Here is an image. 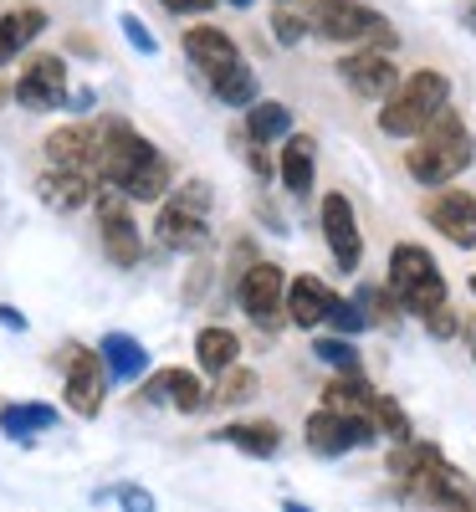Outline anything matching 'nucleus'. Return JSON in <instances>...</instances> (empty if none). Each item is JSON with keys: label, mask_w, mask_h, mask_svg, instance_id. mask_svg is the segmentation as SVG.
Here are the masks:
<instances>
[{"label": "nucleus", "mask_w": 476, "mask_h": 512, "mask_svg": "<svg viewBox=\"0 0 476 512\" xmlns=\"http://www.w3.org/2000/svg\"><path fill=\"white\" fill-rule=\"evenodd\" d=\"M471 159H476V139H471L466 118L456 108H441L436 118H430L425 134L410 139L405 175L415 185H425V190H441V185H451L461 175V169H471Z\"/></svg>", "instance_id": "1"}, {"label": "nucleus", "mask_w": 476, "mask_h": 512, "mask_svg": "<svg viewBox=\"0 0 476 512\" xmlns=\"http://www.w3.org/2000/svg\"><path fill=\"white\" fill-rule=\"evenodd\" d=\"M441 108H451V77L441 67H415L379 103V134L384 139H420Z\"/></svg>", "instance_id": "2"}, {"label": "nucleus", "mask_w": 476, "mask_h": 512, "mask_svg": "<svg viewBox=\"0 0 476 512\" xmlns=\"http://www.w3.org/2000/svg\"><path fill=\"white\" fill-rule=\"evenodd\" d=\"M308 26L323 36V41H338V47H400L395 26H389L384 11L364 6V0H313L308 11Z\"/></svg>", "instance_id": "3"}, {"label": "nucleus", "mask_w": 476, "mask_h": 512, "mask_svg": "<svg viewBox=\"0 0 476 512\" xmlns=\"http://www.w3.org/2000/svg\"><path fill=\"white\" fill-rule=\"evenodd\" d=\"M389 297H395L405 313H415V318L436 313L446 303V277H441L436 256H430L425 246L400 241L395 251H389Z\"/></svg>", "instance_id": "4"}, {"label": "nucleus", "mask_w": 476, "mask_h": 512, "mask_svg": "<svg viewBox=\"0 0 476 512\" xmlns=\"http://www.w3.org/2000/svg\"><path fill=\"white\" fill-rule=\"evenodd\" d=\"M154 236L169 251H200L210 241V185L205 180H185L159 200L154 216Z\"/></svg>", "instance_id": "5"}, {"label": "nucleus", "mask_w": 476, "mask_h": 512, "mask_svg": "<svg viewBox=\"0 0 476 512\" xmlns=\"http://www.w3.org/2000/svg\"><path fill=\"white\" fill-rule=\"evenodd\" d=\"M154 154L159 149L128 118H98V185L123 190L128 180L139 175V164L154 159Z\"/></svg>", "instance_id": "6"}, {"label": "nucleus", "mask_w": 476, "mask_h": 512, "mask_svg": "<svg viewBox=\"0 0 476 512\" xmlns=\"http://www.w3.org/2000/svg\"><path fill=\"white\" fill-rule=\"evenodd\" d=\"M93 210H98V236H103V256L113 267H139L144 262V231L134 221V200L113 185H98L93 195Z\"/></svg>", "instance_id": "7"}, {"label": "nucleus", "mask_w": 476, "mask_h": 512, "mask_svg": "<svg viewBox=\"0 0 476 512\" xmlns=\"http://www.w3.org/2000/svg\"><path fill=\"white\" fill-rule=\"evenodd\" d=\"M57 364L67 374V384H62L67 410L77 420H98L103 415V400H108V364H103V354L98 349H82V344H67Z\"/></svg>", "instance_id": "8"}, {"label": "nucleus", "mask_w": 476, "mask_h": 512, "mask_svg": "<svg viewBox=\"0 0 476 512\" xmlns=\"http://www.w3.org/2000/svg\"><path fill=\"white\" fill-rule=\"evenodd\" d=\"M287 272L277 262H251L241 277H236V303L241 313L256 323V328H282V313H287Z\"/></svg>", "instance_id": "9"}, {"label": "nucleus", "mask_w": 476, "mask_h": 512, "mask_svg": "<svg viewBox=\"0 0 476 512\" xmlns=\"http://www.w3.org/2000/svg\"><path fill=\"white\" fill-rule=\"evenodd\" d=\"M318 226H323V241L333 251V267L338 272H359L364 267V226H359V210L343 190H328L323 205H318Z\"/></svg>", "instance_id": "10"}, {"label": "nucleus", "mask_w": 476, "mask_h": 512, "mask_svg": "<svg viewBox=\"0 0 476 512\" xmlns=\"http://www.w3.org/2000/svg\"><path fill=\"white\" fill-rule=\"evenodd\" d=\"M302 436H308V451L313 456H343V451H364L379 441V425L364 420V415H338V410H313L302 420Z\"/></svg>", "instance_id": "11"}, {"label": "nucleus", "mask_w": 476, "mask_h": 512, "mask_svg": "<svg viewBox=\"0 0 476 512\" xmlns=\"http://www.w3.org/2000/svg\"><path fill=\"white\" fill-rule=\"evenodd\" d=\"M72 98V82H67V57L57 52H36L26 57V67L16 72V103L31 113H57Z\"/></svg>", "instance_id": "12"}, {"label": "nucleus", "mask_w": 476, "mask_h": 512, "mask_svg": "<svg viewBox=\"0 0 476 512\" xmlns=\"http://www.w3.org/2000/svg\"><path fill=\"white\" fill-rule=\"evenodd\" d=\"M333 72L343 77V88H349L354 98H364V103H384L389 93L400 88V77H405L395 67V57L379 52V47H354L349 57H338Z\"/></svg>", "instance_id": "13"}, {"label": "nucleus", "mask_w": 476, "mask_h": 512, "mask_svg": "<svg viewBox=\"0 0 476 512\" xmlns=\"http://www.w3.org/2000/svg\"><path fill=\"white\" fill-rule=\"evenodd\" d=\"M420 216L436 226L451 246H461V251L476 246V195H471V190H461V185L430 190V200L420 205Z\"/></svg>", "instance_id": "14"}, {"label": "nucleus", "mask_w": 476, "mask_h": 512, "mask_svg": "<svg viewBox=\"0 0 476 512\" xmlns=\"http://www.w3.org/2000/svg\"><path fill=\"white\" fill-rule=\"evenodd\" d=\"M36 195L47 210H57V216H72V210L93 205L98 195V175H88V169H41L36 175Z\"/></svg>", "instance_id": "15"}, {"label": "nucleus", "mask_w": 476, "mask_h": 512, "mask_svg": "<svg viewBox=\"0 0 476 512\" xmlns=\"http://www.w3.org/2000/svg\"><path fill=\"white\" fill-rule=\"evenodd\" d=\"M185 57H190V67L210 82L215 72H226V67L241 62V47H236V36H231V31L210 26V21H195V26L185 31Z\"/></svg>", "instance_id": "16"}, {"label": "nucleus", "mask_w": 476, "mask_h": 512, "mask_svg": "<svg viewBox=\"0 0 476 512\" xmlns=\"http://www.w3.org/2000/svg\"><path fill=\"white\" fill-rule=\"evenodd\" d=\"M139 400H144V405H175L180 415H195V410L210 405L205 384H200L190 369H159V374H149V379L139 384Z\"/></svg>", "instance_id": "17"}, {"label": "nucleus", "mask_w": 476, "mask_h": 512, "mask_svg": "<svg viewBox=\"0 0 476 512\" xmlns=\"http://www.w3.org/2000/svg\"><path fill=\"white\" fill-rule=\"evenodd\" d=\"M41 154H47V164H57V169H88V175H98V123L52 128Z\"/></svg>", "instance_id": "18"}, {"label": "nucleus", "mask_w": 476, "mask_h": 512, "mask_svg": "<svg viewBox=\"0 0 476 512\" xmlns=\"http://www.w3.org/2000/svg\"><path fill=\"white\" fill-rule=\"evenodd\" d=\"M333 303H338V292L323 277H313V272H302V277L287 282V323H297V328H308V333L323 328Z\"/></svg>", "instance_id": "19"}, {"label": "nucleus", "mask_w": 476, "mask_h": 512, "mask_svg": "<svg viewBox=\"0 0 476 512\" xmlns=\"http://www.w3.org/2000/svg\"><path fill=\"white\" fill-rule=\"evenodd\" d=\"M277 180L287 185V195H313V180H318V144H313V134H287L282 139Z\"/></svg>", "instance_id": "20"}, {"label": "nucleus", "mask_w": 476, "mask_h": 512, "mask_svg": "<svg viewBox=\"0 0 476 512\" xmlns=\"http://www.w3.org/2000/svg\"><path fill=\"white\" fill-rule=\"evenodd\" d=\"M215 441H226V446H236L256 461H272L282 451V425L277 420H231V425L215 431Z\"/></svg>", "instance_id": "21"}, {"label": "nucleus", "mask_w": 476, "mask_h": 512, "mask_svg": "<svg viewBox=\"0 0 476 512\" xmlns=\"http://www.w3.org/2000/svg\"><path fill=\"white\" fill-rule=\"evenodd\" d=\"M98 354L108 364V379H123V384L144 379V369H149V349L139 344L134 333H103L98 338Z\"/></svg>", "instance_id": "22"}, {"label": "nucleus", "mask_w": 476, "mask_h": 512, "mask_svg": "<svg viewBox=\"0 0 476 512\" xmlns=\"http://www.w3.org/2000/svg\"><path fill=\"white\" fill-rule=\"evenodd\" d=\"M41 31H47V11H41V6H16V11H6V16H0V62H16Z\"/></svg>", "instance_id": "23"}, {"label": "nucleus", "mask_w": 476, "mask_h": 512, "mask_svg": "<svg viewBox=\"0 0 476 512\" xmlns=\"http://www.w3.org/2000/svg\"><path fill=\"white\" fill-rule=\"evenodd\" d=\"M323 405H328V410H338V415H364V420H374L379 390H374V384H369L364 374H338V379H328Z\"/></svg>", "instance_id": "24"}, {"label": "nucleus", "mask_w": 476, "mask_h": 512, "mask_svg": "<svg viewBox=\"0 0 476 512\" xmlns=\"http://www.w3.org/2000/svg\"><path fill=\"white\" fill-rule=\"evenodd\" d=\"M57 410L52 405H36V400H16V405H6L0 410V431H6L11 441H21V446H31L41 431H57Z\"/></svg>", "instance_id": "25"}, {"label": "nucleus", "mask_w": 476, "mask_h": 512, "mask_svg": "<svg viewBox=\"0 0 476 512\" xmlns=\"http://www.w3.org/2000/svg\"><path fill=\"white\" fill-rule=\"evenodd\" d=\"M287 134H292V108H287V103L256 98V103L246 108V139H251V144H277V139H287Z\"/></svg>", "instance_id": "26"}, {"label": "nucleus", "mask_w": 476, "mask_h": 512, "mask_svg": "<svg viewBox=\"0 0 476 512\" xmlns=\"http://www.w3.org/2000/svg\"><path fill=\"white\" fill-rule=\"evenodd\" d=\"M195 359L205 374H226L231 364H241V338L231 328H200L195 333Z\"/></svg>", "instance_id": "27"}, {"label": "nucleus", "mask_w": 476, "mask_h": 512, "mask_svg": "<svg viewBox=\"0 0 476 512\" xmlns=\"http://www.w3.org/2000/svg\"><path fill=\"white\" fill-rule=\"evenodd\" d=\"M210 93H215V103H226V108H251L256 98H262V82H256V72L246 62H236V67L210 77Z\"/></svg>", "instance_id": "28"}, {"label": "nucleus", "mask_w": 476, "mask_h": 512, "mask_svg": "<svg viewBox=\"0 0 476 512\" xmlns=\"http://www.w3.org/2000/svg\"><path fill=\"white\" fill-rule=\"evenodd\" d=\"M256 395V374L246 369V364H231L226 374H215V405H246Z\"/></svg>", "instance_id": "29"}, {"label": "nucleus", "mask_w": 476, "mask_h": 512, "mask_svg": "<svg viewBox=\"0 0 476 512\" xmlns=\"http://www.w3.org/2000/svg\"><path fill=\"white\" fill-rule=\"evenodd\" d=\"M313 354H318L323 364H333L338 374H364L359 349L349 344V338H313Z\"/></svg>", "instance_id": "30"}, {"label": "nucleus", "mask_w": 476, "mask_h": 512, "mask_svg": "<svg viewBox=\"0 0 476 512\" xmlns=\"http://www.w3.org/2000/svg\"><path fill=\"white\" fill-rule=\"evenodd\" d=\"M369 323H374V318H369V308H364V303H349V297H338L323 328H333V333H343V338H349V333L359 338V333H364Z\"/></svg>", "instance_id": "31"}, {"label": "nucleus", "mask_w": 476, "mask_h": 512, "mask_svg": "<svg viewBox=\"0 0 476 512\" xmlns=\"http://www.w3.org/2000/svg\"><path fill=\"white\" fill-rule=\"evenodd\" d=\"M374 425H379V436H389V441H410L415 431H410V415L389 400V395H379V405H374Z\"/></svg>", "instance_id": "32"}, {"label": "nucleus", "mask_w": 476, "mask_h": 512, "mask_svg": "<svg viewBox=\"0 0 476 512\" xmlns=\"http://www.w3.org/2000/svg\"><path fill=\"white\" fill-rule=\"evenodd\" d=\"M313 26H308V16H297V11H287V6H277L272 11V36L282 41V47H297L302 36H308Z\"/></svg>", "instance_id": "33"}, {"label": "nucleus", "mask_w": 476, "mask_h": 512, "mask_svg": "<svg viewBox=\"0 0 476 512\" xmlns=\"http://www.w3.org/2000/svg\"><path fill=\"white\" fill-rule=\"evenodd\" d=\"M118 26H123V36H128V47H134V52H144V57H154L159 52V41H154V31L134 16V11H123L118 16Z\"/></svg>", "instance_id": "34"}, {"label": "nucleus", "mask_w": 476, "mask_h": 512, "mask_svg": "<svg viewBox=\"0 0 476 512\" xmlns=\"http://www.w3.org/2000/svg\"><path fill=\"white\" fill-rule=\"evenodd\" d=\"M425 328H430V338H456L461 333V323H456V313L441 303L436 313H425Z\"/></svg>", "instance_id": "35"}, {"label": "nucleus", "mask_w": 476, "mask_h": 512, "mask_svg": "<svg viewBox=\"0 0 476 512\" xmlns=\"http://www.w3.org/2000/svg\"><path fill=\"white\" fill-rule=\"evenodd\" d=\"M118 507H123V512H154V497H149L144 487H134V482H123V487H118Z\"/></svg>", "instance_id": "36"}, {"label": "nucleus", "mask_w": 476, "mask_h": 512, "mask_svg": "<svg viewBox=\"0 0 476 512\" xmlns=\"http://www.w3.org/2000/svg\"><path fill=\"white\" fill-rule=\"evenodd\" d=\"M246 164H251V175H262V180L277 175V159L267 154V144H251V149H246Z\"/></svg>", "instance_id": "37"}, {"label": "nucleus", "mask_w": 476, "mask_h": 512, "mask_svg": "<svg viewBox=\"0 0 476 512\" xmlns=\"http://www.w3.org/2000/svg\"><path fill=\"white\" fill-rule=\"evenodd\" d=\"M159 6H164L169 16H200V11L215 6V0H159Z\"/></svg>", "instance_id": "38"}, {"label": "nucleus", "mask_w": 476, "mask_h": 512, "mask_svg": "<svg viewBox=\"0 0 476 512\" xmlns=\"http://www.w3.org/2000/svg\"><path fill=\"white\" fill-rule=\"evenodd\" d=\"M0 328H11V333H26V313L11 308V303H0Z\"/></svg>", "instance_id": "39"}, {"label": "nucleus", "mask_w": 476, "mask_h": 512, "mask_svg": "<svg viewBox=\"0 0 476 512\" xmlns=\"http://www.w3.org/2000/svg\"><path fill=\"white\" fill-rule=\"evenodd\" d=\"M461 21H466V31H476V0H466V6H461Z\"/></svg>", "instance_id": "40"}, {"label": "nucleus", "mask_w": 476, "mask_h": 512, "mask_svg": "<svg viewBox=\"0 0 476 512\" xmlns=\"http://www.w3.org/2000/svg\"><path fill=\"white\" fill-rule=\"evenodd\" d=\"M282 512H313V507H308V502H297V497H287V502H282Z\"/></svg>", "instance_id": "41"}, {"label": "nucleus", "mask_w": 476, "mask_h": 512, "mask_svg": "<svg viewBox=\"0 0 476 512\" xmlns=\"http://www.w3.org/2000/svg\"><path fill=\"white\" fill-rule=\"evenodd\" d=\"M231 6H236V11H246V6H251V0H231Z\"/></svg>", "instance_id": "42"}, {"label": "nucleus", "mask_w": 476, "mask_h": 512, "mask_svg": "<svg viewBox=\"0 0 476 512\" xmlns=\"http://www.w3.org/2000/svg\"><path fill=\"white\" fill-rule=\"evenodd\" d=\"M471 297H476V272H471Z\"/></svg>", "instance_id": "43"}, {"label": "nucleus", "mask_w": 476, "mask_h": 512, "mask_svg": "<svg viewBox=\"0 0 476 512\" xmlns=\"http://www.w3.org/2000/svg\"><path fill=\"white\" fill-rule=\"evenodd\" d=\"M471 359H476V338H471Z\"/></svg>", "instance_id": "44"}, {"label": "nucleus", "mask_w": 476, "mask_h": 512, "mask_svg": "<svg viewBox=\"0 0 476 512\" xmlns=\"http://www.w3.org/2000/svg\"><path fill=\"white\" fill-rule=\"evenodd\" d=\"M277 6H292V0H277Z\"/></svg>", "instance_id": "45"}]
</instances>
